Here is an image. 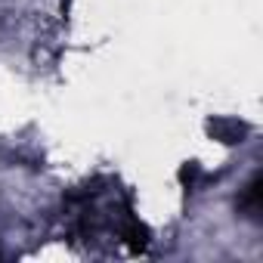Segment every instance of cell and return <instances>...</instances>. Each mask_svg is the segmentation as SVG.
I'll return each mask as SVG.
<instances>
[{
  "instance_id": "2",
  "label": "cell",
  "mask_w": 263,
  "mask_h": 263,
  "mask_svg": "<svg viewBox=\"0 0 263 263\" xmlns=\"http://www.w3.org/2000/svg\"><path fill=\"white\" fill-rule=\"evenodd\" d=\"M238 211L251 220H260V211H263V180H260V174H254L251 183L245 186V192L238 198Z\"/></svg>"
},
{
  "instance_id": "3",
  "label": "cell",
  "mask_w": 263,
  "mask_h": 263,
  "mask_svg": "<svg viewBox=\"0 0 263 263\" xmlns=\"http://www.w3.org/2000/svg\"><path fill=\"white\" fill-rule=\"evenodd\" d=\"M201 180H208V174L201 171V164H195V161L183 164V171H180V183H183L186 189H198Z\"/></svg>"
},
{
  "instance_id": "1",
  "label": "cell",
  "mask_w": 263,
  "mask_h": 263,
  "mask_svg": "<svg viewBox=\"0 0 263 263\" xmlns=\"http://www.w3.org/2000/svg\"><path fill=\"white\" fill-rule=\"evenodd\" d=\"M208 130H211L214 140H220V143H226V146H235V143H241V140L248 137V127H245L241 121H235V118H214V121L208 124Z\"/></svg>"
}]
</instances>
